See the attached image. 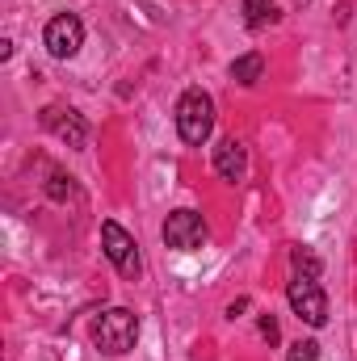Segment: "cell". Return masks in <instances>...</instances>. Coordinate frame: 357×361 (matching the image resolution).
<instances>
[{
    "label": "cell",
    "instance_id": "52a82bcc",
    "mask_svg": "<svg viewBox=\"0 0 357 361\" xmlns=\"http://www.w3.org/2000/svg\"><path fill=\"white\" fill-rule=\"evenodd\" d=\"M42 126H47L51 135H59L68 147H85V143H89V122H85L76 109L47 105V109H42Z\"/></svg>",
    "mask_w": 357,
    "mask_h": 361
},
{
    "label": "cell",
    "instance_id": "30bf717a",
    "mask_svg": "<svg viewBox=\"0 0 357 361\" xmlns=\"http://www.w3.org/2000/svg\"><path fill=\"white\" fill-rule=\"evenodd\" d=\"M290 265H294V277H311V281H320V273H324V261H320L307 244H298V248L290 252Z\"/></svg>",
    "mask_w": 357,
    "mask_h": 361
},
{
    "label": "cell",
    "instance_id": "8992f818",
    "mask_svg": "<svg viewBox=\"0 0 357 361\" xmlns=\"http://www.w3.org/2000/svg\"><path fill=\"white\" fill-rule=\"evenodd\" d=\"M206 235L210 231H206V219L198 210H173L164 219V244L177 248V252H198L206 244Z\"/></svg>",
    "mask_w": 357,
    "mask_h": 361
},
{
    "label": "cell",
    "instance_id": "3957f363",
    "mask_svg": "<svg viewBox=\"0 0 357 361\" xmlns=\"http://www.w3.org/2000/svg\"><path fill=\"white\" fill-rule=\"evenodd\" d=\"M101 248H105L109 265L122 273L126 281H139V273H143L139 244H135V235H131L122 223H114V219H105V223H101Z\"/></svg>",
    "mask_w": 357,
    "mask_h": 361
},
{
    "label": "cell",
    "instance_id": "5bb4252c",
    "mask_svg": "<svg viewBox=\"0 0 357 361\" xmlns=\"http://www.w3.org/2000/svg\"><path fill=\"white\" fill-rule=\"evenodd\" d=\"M261 336H265L269 345H277V341H282V328H277V319H273V315H261Z\"/></svg>",
    "mask_w": 357,
    "mask_h": 361
},
{
    "label": "cell",
    "instance_id": "277c9868",
    "mask_svg": "<svg viewBox=\"0 0 357 361\" xmlns=\"http://www.w3.org/2000/svg\"><path fill=\"white\" fill-rule=\"evenodd\" d=\"M286 298H290V311H294L307 328H324V324H328V294L320 290V281H311V277H290Z\"/></svg>",
    "mask_w": 357,
    "mask_h": 361
},
{
    "label": "cell",
    "instance_id": "6da1fadb",
    "mask_svg": "<svg viewBox=\"0 0 357 361\" xmlns=\"http://www.w3.org/2000/svg\"><path fill=\"white\" fill-rule=\"evenodd\" d=\"M135 341H139V319H135V311L109 307V311H101V315L92 319V345H97L101 353L122 357V353L135 349Z\"/></svg>",
    "mask_w": 357,
    "mask_h": 361
},
{
    "label": "cell",
    "instance_id": "4fadbf2b",
    "mask_svg": "<svg viewBox=\"0 0 357 361\" xmlns=\"http://www.w3.org/2000/svg\"><path fill=\"white\" fill-rule=\"evenodd\" d=\"M47 193H51L55 202L72 197V177H63V173H51V185H47Z\"/></svg>",
    "mask_w": 357,
    "mask_h": 361
},
{
    "label": "cell",
    "instance_id": "8fae6325",
    "mask_svg": "<svg viewBox=\"0 0 357 361\" xmlns=\"http://www.w3.org/2000/svg\"><path fill=\"white\" fill-rule=\"evenodd\" d=\"M273 17H277V13H273V0H244V21H248V30H261Z\"/></svg>",
    "mask_w": 357,
    "mask_h": 361
},
{
    "label": "cell",
    "instance_id": "5b68a950",
    "mask_svg": "<svg viewBox=\"0 0 357 361\" xmlns=\"http://www.w3.org/2000/svg\"><path fill=\"white\" fill-rule=\"evenodd\" d=\"M42 42H47V51H51V59H76L80 47H85V25H80V17H76V13L51 17L47 30H42Z\"/></svg>",
    "mask_w": 357,
    "mask_h": 361
},
{
    "label": "cell",
    "instance_id": "7c38bea8",
    "mask_svg": "<svg viewBox=\"0 0 357 361\" xmlns=\"http://www.w3.org/2000/svg\"><path fill=\"white\" fill-rule=\"evenodd\" d=\"M286 361H320V345H315V341H294L290 353H286Z\"/></svg>",
    "mask_w": 357,
    "mask_h": 361
},
{
    "label": "cell",
    "instance_id": "9c48e42d",
    "mask_svg": "<svg viewBox=\"0 0 357 361\" xmlns=\"http://www.w3.org/2000/svg\"><path fill=\"white\" fill-rule=\"evenodd\" d=\"M261 76H265V59L257 51H248V55H240L231 63V80H240V85H257Z\"/></svg>",
    "mask_w": 357,
    "mask_h": 361
},
{
    "label": "cell",
    "instance_id": "9a60e30c",
    "mask_svg": "<svg viewBox=\"0 0 357 361\" xmlns=\"http://www.w3.org/2000/svg\"><path fill=\"white\" fill-rule=\"evenodd\" d=\"M240 311H248V298H240V302H231V307H227V315H231V319H236Z\"/></svg>",
    "mask_w": 357,
    "mask_h": 361
},
{
    "label": "cell",
    "instance_id": "ba28073f",
    "mask_svg": "<svg viewBox=\"0 0 357 361\" xmlns=\"http://www.w3.org/2000/svg\"><path fill=\"white\" fill-rule=\"evenodd\" d=\"M214 173L223 180H231V185H240V180L248 177V147L240 139H223L214 147Z\"/></svg>",
    "mask_w": 357,
    "mask_h": 361
},
{
    "label": "cell",
    "instance_id": "7a4b0ae2",
    "mask_svg": "<svg viewBox=\"0 0 357 361\" xmlns=\"http://www.w3.org/2000/svg\"><path fill=\"white\" fill-rule=\"evenodd\" d=\"M177 130L189 147H202L214 130V101L202 89H185L177 101Z\"/></svg>",
    "mask_w": 357,
    "mask_h": 361
}]
</instances>
